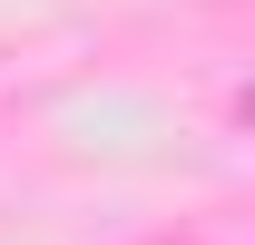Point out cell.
<instances>
[{"label":"cell","instance_id":"obj_1","mask_svg":"<svg viewBox=\"0 0 255 245\" xmlns=\"http://www.w3.org/2000/svg\"><path fill=\"white\" fill-rule=\"evenodd\" d=\"M226 118H236V127H246V137H255V79H246V89H236V98H226Z\"/></svg>","mask_w":255,"mask_h":245}]
</instances>
